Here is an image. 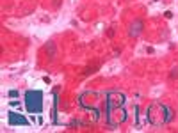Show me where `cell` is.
Wrapping results in <instances>:
<instances>
[{"instance_id": "cell-6", "label": "cell", "mask_w": 178, "mask_h": 133, "mask_svg": "<svg viewBox=\"0 0 178 133\" xmlns=\"http://www.w3.org/2000/svg\"><path fill=\"white\" fill-rule=\"evenodd\" d=\"M9 96H11V98H16V96H18V92H16V91H11V92H9Z\"/></svg>"}, {"instance_id": "cell-4", "label": "cell", "mask_w": 178, "mask_h": 133, "mask_svg": "<svg viewBox=\"0 0 178 133\" xmlns=\"http://www.w3.org/2000/svg\"><path fill=\"white\" fill-rule=\"evenodd\" d=\"M14 123H18V124H27V121H25L23 117H16L14 114H11V124H14Z\"/></svg>"}, {"instance_id": "cell-2", "label": "cell", "mask_w": 178, "mask_h": 133, "mask_svg": "<svg viewBox=\"0 0 178 133\" xmlns=\"http://www.w3.org/2000/svg\"><path fill=\"white\" fill-rule=\"evenodd\" d=\"M143 28H144L143 20H136V21L130 25V28H128V36H130V37H137V36L143 32Z\"/></svg>"}, {"instance_id": "cell-1", "label": "cell", "mask_w": 178, "mask_h": 133, "mask_svg": "<svg viewBox=\"0 0 178 133\" xmlns=\"http://www.w3.org/2000/svg\"><path fill=\"white\" fill-rule=\"evenodd\" d=\"M25 103H27V108L30 112H39L41 110V92H36V91H29L27 96H25Z\"/></svg>"}, {"instance_id": "cell-3", "label": "cell", "mask_w": 178, "mask_h": 133, "mask_svg": "<svg viewBox=\"0 0 178 133\" xmlns=\"http://www.w3.org/2000/svg\"><path fill=\"white\" fill-rule=\"evenodd\" d=\"M45 52L48 53V57H52V59H53V57L57 55V50H55V43H53V41H48V43L45 44Z\"/></svg>"}, {"instance_id": "cell-5", "label": "cell", "mask_w": 178, "mask_h": 133, "mask_svg": "<svg viewBox=\"0 0 178 133\" xmlns=\"http://www.w3.org/2000/svg\"><path fill=\"white\" fill-rule=\"evenodd\" d=\"M169 78H171V80H177V78H178V66H175V68L171 69V73H169Z\"/></svg>"}]
</instances>
